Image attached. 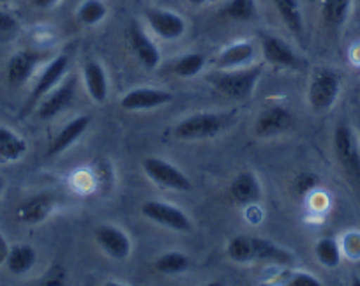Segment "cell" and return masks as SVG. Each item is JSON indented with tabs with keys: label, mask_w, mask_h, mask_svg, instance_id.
I'll return each mask as SVG.
<instances>
[{
	"label": "cell",
	"mask_w": 360,
	"mask_h": 286,
	"mask_svg": "<svg viewBox=\"0 0 360 286\" xmlns=\"http://www.w3.org/2000/svg\"><path fill=\"white\" fill-rule=\"evenodd\" d=\"M334 154L346 184L360 200V145L348 124H339L335 127Z\"/></svg>",
	"instance_id": "6da1fadb"
},
{
	"label": "cell",
	"mask_w": 360,
	"mask_h": 286,
	"mask_svg": "<svg viewBox=\"0 0 360 286\" xmlns=\"http://www.w3.org/2000/svg\"><path fill=\"white\" fill-rule=\"evenodd\" d=\"M262 65L228 69V71L210 77V84L219 94L240 101V99H248L252 94L256 84L262 78Z\"/></svg>",
	"instance_id": "7a4b0ae2"
},
{
	"label": "cell",
	"mask_w": 360,
	"mask_h": 286,
	"mask_svg": "<svg viewBox=\"0 0 360 286\" xmlns=\"http://www.w3.org/2000/svg\"><path fill=\"white\" fill-rule=\"evenodd\" d=\"M341 92V78L332 69H318L307 91V99L314 112L325 113L335 105Z\"/></svg>",
	"instance_id": "3957f363"
},
{
	"label": "cell",
	"mask_w": 360,
	"mask_h": 286,
	"mask_svg": "<svg viewBox=\"0 0 360 286\" xmlns=\"http://www.w3.org/2000/svg\"><path fill=\"white\" fill-rule=\"evenodd\" d=\"M224 127V117L217 113H195V115L186 117L175 126V134L179 140L193 141V140H207L219 134Z\"/></svg>",
	"instance_id": "277c9868"
},
{
	"label": "cell",
	"mask_w": 360,
	"mask_h": 286,
	"mask_svg": "<svg viewBox=\"0 0 360 286\" xmlns=\"http://www.w3.org/2000/svg\"><path fill=\"white\" fill-rule=\"evenodd\" d=\"M143 171L152 182L166 189H173V191H189L193 188L191 181L188 175L182 170L175 167V164L168 163L159 157H147L143 160Z\"/></svg>",
	"instance_id": "5b68a950"
},
{
	"label": "cell",
	"mask_w": 360,
	"mask_h": 286,
	"mask_svg": "<svg viewBox=\"0 0 360 286\" xmlns=\"http://www.w3.org/2000/svg\"><path fill=\"white\" fill-rule=\"evenodd\" d=\"M141 214L150 221L166 226L169 230H176V232H189L191 230V221H189L184 210L172 205V203L145 202L141 205Z\"/></svg>",
	"instance_id": "8992f818"
},
{
	"label": "cell",
	"mask_w": 360,
	"mask_h": 286,
	"mask_svg": "<svg viewBox=\"0 0 360 286\" xmlns=\"http://www.w3.org/2000/svg\"><path fill=\"white\" fill-rule=\"evenodd\" d=\"M46 58V53L36 50H20L9 58L6 67V78L11 87L18 89L25 85L34 74L37 65Z\"/></svg>",
	"instance_id": "52a82bcc"
},
{
	"label": "cell",
	"mask_w": 360,
	"mask_h": 286,
	"mask_svg": "<svg viewBox=\"0 0 360 286\" xmlns=\"http://www.w3.org/2000/svg\"><path fill=\"white\" fill-rule=\"evenodd\" d=\"M57 207V195L55 193H37L29 196L16 207V219L22 225H39L50 216Z\"/></svg>",
	"instance_id": "ba28073f"
},
{
	"label": "cell",
	"mask_w": 360,
	"mask_h": 286,
	"mask_svg": "<svg viewBox=\"0 0 360 286\" xmlns=\"http://www.w3.org/2000/svg\"><path fill=\"white\" fill-rule=\"evenodd\" d=\"M293 124H295V119H293V113L290 112V108L281 105H272L266 106L259 113L255 124V133L259 138H272L292 129Z\"/></svg>",
	"instance_id": "9c48e42d"
},
{
	"label": "cell",
	"mask_w": 360,
	"mask_h": 286,
	"mask_svg": "<svg viewBox=\"0 0 360 286\" xmlns=\"http://www.w3.org/2000/svg\"><path fill=\"white\" fill-rule=\"evenodd\" d=\"M68 67H69V57L65 53H60L58 57H55L50 64L44 67V71L41 73L39 80L37 84L34 85L32 92H30V99H29V105L27 108H32L36 106L41 99L44 98L46 94H50L55 87L62 82V78L65 77L68 73Z\"/></svg>",
	"instance_id": "30bf717a"
},
{
	"label": "cell",
	"mask_w": 360,
	"mask_h": 286,
	"mask_svg": "<svg viewBox=\"0 0 360 286\" xmlns=\"http://www.w3.org/2000/svg\"><path fill=\"white\" fill-rule=\"evenodd\" d=\"M76 94V78L69 77L68 80L58 84L50 94L44 96L41 99V105L37 108V117L41 120H50L57 117L58 113L64 112L69 105L72 103Z\"/></svg>",
	"instance_id": "8fae6325"
},
{
	"label": "cell",
	"mask_w": 360,
	"mask_h": 286,
	"mask_svg": "<svg viewBox=\"0 0 360 286\" xmlns=\"http://www.w3.org/2000/svg\"><path fill=\"white\" fill-rule=\"evenodd\" d=\"M94 237L98 246L110 258H115V260H126V258H129L133 246H131V240L127 237V233L122 232L120 228H117L113 225H101L96 228Z\"/></svg>",
	"instance_id": "7c38bea8"
},
{
	"label": "cell",
	"mask_w": 360,
	"mask_h": 286,
	"mask_svg": "<svg viewBox=\"0 0 360 286\" xmlns=\"http://www.w3.org/2000/svg\"><path fill=\"white\" fill-rule=\"evenodd\" d=\"M145 18H147L152 30L165 41H175L184 36L186 32V20L173 11L148 9L145 13Z\"/></svg>",
	"instance_id": "4fadbf2b"
},
{
	"label": "cell",
	"mask_w": 360,
	"mask_h": 286,
	"mask_svg": "<svg viewBox=\"0 0 360 286\" xmlns=\"http://www.w3.org/2000/svg\"><path fill=\"white\" fill-rule=\"evenodd\" d=\"M173 101V94L159 89H134L129 91L120 101V106L127 112H140V110H154Z\"/></svg>",
	"instance_id": "5bb4252c"
},
{
	"label": "cell",
	"mask_w": 360,
	"mask_h": 286,
	"mask_svg": "<svg viewBox=\"0 0 360 286\" xmlns=\"http://www.w3.org/2000/svg\"><path fill=\"white\" fill-rule=\"evenodd\" d=\"M259 43H262L263 57L269 64L278 65V67H297L299 64V57L295 55V51L278 36L262 32Z\"/></svg>",
	"instance_id": "9a60e30c"
},
{
	"label": "cell",
	"mask_w": 360,
	"mask_h": 286,
	"mask_svg": "<svg viewBox=\"0 0 360 286\" xmlns=\"http://www.w3.org/2000/svg\"><path fill=\"white\" fill-rule=\"evenodd\" d=\"M230 196L237 205L252 207L262 200V184L252 171H242L231 181Z\"/></svg>",
	"instance_id": "2e32d148"
},
{
	"label": "cell",
	"mask_w": 360,
	"mask_h": 286,
	"mask_svg": "<svg viewBox=\"0 0 360 286\" xmlns=\"http://www.w3.org/2000/svg\"><path fill=\"white\" fill-rule=\"evenodd\" d=\"M90 126V117L89 115H82L72 119L68 126H64L60 129V133L53 138V141L48 147V156L53 157L62 154L64 150H68L72 143H76L79 136L89 129Z\"/></svg>",
	"instance_id": "e0dca14e"
},
{
	"label": "cell",
	"mask_w": 360,
	"mask_h": 286,
	"mask_svg": "<svg viewBox=\"0 0 360 286\" xmlns=\"http://www.w3.org/2000/svg\"><path fill=\"white\" fill-rule=\"evenodd\" d=\"M83 82L92 101L103 105L108 98V78L99 62L89 60L83 65Z\"/></svg>",
	"instance_id": "ac0fdd59"
},
{
	"label": "cell",
	"mask_w": 360,
	"mask_h": 286,
	"mask_svg": "<svg viewBox=\"0 0 360 286\" xmlns=\"http://www.w3.org/2000/svg\"><path fill=\"white\" fill-rule=\"evenodd\" d=\"M131 46H133L134 55L140 60V64L145 69H155L161 62V55H159L158 46L150 41V37L143 32L138 25L131 27L129 32Z\"/></svg>",
	"instance_id": "d6986e66"
},
{
	"label": "cell",
	"mask_w": 360,
	"mask_h": 286,
	"mask_svg": "<svg viewBox=\"0 0 360 286\" xmlns=\"http://www.w3.org/2000/svg\"><path fill=\"white\" fill-rule=\"evenodd\" d=\"M27 152L25 138L11 131L9 127L0 126V163H15L22 160Z\"/></svg>",
	"instance_id": "ffe728a7"
},
{
	"label": "cell",
	"mask_w": 360,
	"mask_h": 286,
	"mask_svg": "<svg viewBox=\"0 0 360 286\" xmlns=\"http://www.w3.org/2000/svg\"><path fill=\"white\" fill-rule=\"evenodd\" d=\"M255 55L256 50L251 43H235L221 51L219 58H217V65L221 69L245 67V65L255 60Z\"/></svg>",
	"instance_id": "44dd1931"
},
{
	"label": "cell",
	"mask_w": 360,
	"mask_h": 286,
	"mask_svg": "<svg viewBox=\"0 0 360 286\" xmlns=\"http://www.w3.org/2000/svg\"><path fill=\"white\" fill-rule=\"evenodd\" d=\"M36 249L27 246V244H18V246L9 247L8 256H6V267H8V271L11 272V274L22 275L27 274V272L36 265Z\"/></svg>",
	"instance_id": "7402d4cb"
},
{
	"label": "cell",
	"mask_w": 360,
	"mask_h": 286,
	"mask_svg": "<svg viewBox=\"0 0 360 286\" xmlns=\"http://www.w3.org/2000/svg\"><path fill=\"white\" fill-rule=\"evenodd\" d=\"M272 4L285 22V25L290 29V32L295 34L297 37H302L304 18L299 0H272Z\"/></svg>",
	"instance_id": "603a6c76"
},
{
	"label": "cell",
	"mask_w": 360,
	"mask_h": 286,
	"mask_svg": "<svg viewBox=\"0 0 360 286\" xmlns=\"http://www.w3.org/2000/svg\"><path fill=\"white\" fill-rule=\"evenodd\" d=\"M252 249H255V260L274 261V264H279V265L293 264V254L290 253V251L276 246L274 242H270V240L266 239L252 237Z\"/></svg>",
	"instance_id": "cb8c5ba5"
},
{
	"label": "cell",
	"mask_w": 360,
	"mask_h": 286,
	"mask_svg": "<svg viewBox=\"0 0 360 286\" xmlns=\"http://www.w3.org/2000/svg\"><path fill=\"white\" fill-rule=\"evenodd\" d=\"M352 0H323L321 2V16L323 22L332 29H338L348 20Z\"/></svg>",
	"instance_id": "d4e9b609"
},
{
	"label": "cell",
	"mask_w": 360,
	"mask_h": 286,
	"mask_svg": "<svg viewBox=\"0 0 360 286\" xmlns=\"http://www.w3.org/2000/svg\"><path fill=\"white\" fill-rule=\"evenodd\" d=\"M189 265H191V261H189V258L186 256L184 253H180V251H169V253L161 254V256L155 260L154 267L155 271L161 272V274L175 275L188 271Z\"/></svg>",
	"instance_id": "484cf974"
},
{
	"label": "cell",
	"mask_w": 360,
	"mask_h": 286,
	"mask_svg": "<svg viewBox=\"0 0 360 286\" xmlns=\"http://www.w3.org/2000/svg\"><path fill=\"white\" fill-rule=\"evenodd\" d=\"M314 256L323 267L335 268L342 258L341 244L335 242L334 239H320L314 246Z\"/></svg>",
	"instance_id": "4316f807"
},
{
	"label": "cell",
	"mask_w": 360,
	"mask_h": 286,
	"mask_svg": "<svg viewBox=\"0 0 360 286\" xmlns=\"http://www.w3.org/2000/svg\"><path fill=\"white\" fill-rule=\"evenodd\" d=\"M106 13H108V9H106L103 0H85L78 8L76 15H78V20L83 25L92 27L101 23L106 18Z\"/></svg>",
	"instance_id": "83f0119b"
},
{
	"label": "cell",
	"mask_w": 360,
	"mask_h": 286,
	"mask_svg": "<svg viewBox=\"0 0 360 286\" xmlns=\"http://www.w3.org/2000/svg\"><path fill=\"white\" fill-rule=\"evenodd\" d=\"M228 256L238 264H248L255 260V249H252V237L238 235L228 242Z\"/></svg>",
	"instance_id": "f1b7e54d"
},
{
	"label": "cell",
	"mask_w": 360,
	"mask_h": 286,
	"mask_svg": "<svg viewBox=\"0 0 360 286\" xmlns=\"http://www.w3.org/2000/svg\"><path fill=\"white\" fill-rule=\"evenodd\" d=\"M203 65H205V57L202 53H188L175 62L173 73L180 78H193L202 71Z\"/></svg>",
	"instance_id": "f546056e"
},
{
	"label": "cell",
	"mask_w": 360,
	"mask_h": 286,
	"mask_svg": "<svg viewBox=\"0 0 360 286\" xmlns=\"http://www.w3.org/2000/svg\"><path fill=\"white\" fill-rule=\"evenodd\" d=\"M224 16L233 22H248L255 18L256 4L255 0H230L223 9Z\"/></svg>",
	"instance_id": "4dcf8cb0"
},
{
	"label": "cell",
	"mask_w": 360,
	"mask_h": 286,
	"mask_svg": "<svg viewBox=\"0 0 360 286\" xmlns=\"http://www.w3.org/2000/svg\"><path fill=\"white\" fill-rule=\"evenodd\" d=\"M318 184H320L318 175L311 174V171H304V174L297 175V177L293 178V191L299 196H306L309 195V193H313L314 189L318 188Z\"/></svg>",
	"instance_id": "1f68e13d"
},
{
	"label": "cell",
	"mask_w": 360,
	"mask_h": 286,
	"mask_svg": "<svg viewBox=\"0 0 360 286\" xmlns=\"http://www.w3.org/2000/svg\"><path fill=\"white\" fill-rule=\"evenodd\" d=\"M342 254H346L352 260H360V232L346 233L341 242Z\"/></svg>",
	"instance_id": "d6a6232c"
},
{
	"label": "cell",
	"mask_w": 360,
	"mask_h": 286,
	"mask_svg": "<svg viewBox=\"0 0 360 286\" xmlns=\"http://www.w3.org/2000/svg\"><path fill=\"white\" fill-rule=\"evenodd\" d=\"M18 32V22L8 11L0 9V37H13Z\"/></svg>",
	"instance_id": "836d02e7"
},
{
	"label": "cell",
	"mask_w": 360,
	"mask_h": 286,
	"mask_svg": "<svg viewBox=\"0 0 360 286\" xmlns=\"http://www.w3.org/2000/svg\"><path fill=\"white\" fill-rule=\"evenodd\" d=\"M290 286H320L321 282L314 278L313 274H307V272H295L292 278L288 279Z\"/></svg>",
	"instance_id": "e575fe53"
},
{
	"label": "cell",
	"mask_w": 360,
	"mask_h": 286,
	"mask_svg": "<svg viewBox=\"0 0 360 286\" xmlns=\"http://www.w3.org/2000/svg\"><path fill=\"white\" fill-rule=\"evenodd\" d=\"M8 251H9L8 242H6L4 235L0 233V265L6 264V256H8Z\"/></svg>",
	"instance_id": "d590c367"
},
{
	"label": "cell",
	"mask_w": 360,
	"mask_h": 286,
	"mask_svg": "<svg viewBox=\"0 0 360 286\" xmlns=\"http://www.w3.org/2000/svg\"><path fill=\"white\" fill-rule=\"evenodd\" d=\"M58 0H32V4L36 6L37 9H50L57 4Z\"/></svg>",
	"instance_id": "8d00e7d4"
},
{
	"label": "cell",
	"mask_w": 360,
	"mask_h": 286,
	"mask_svg": "<svg viewBox=\"0 0 360 286\" xmlns=\"http://www.w3.org/2000/svg\"><path fill=\"white\" fill-rule=\"evenodd\" d=\"M189 2H191L193 6H202V4H205L207 0H189Z\"/></svg>",
	"instance_id": "74e56055"
},
{
	"label": "cell",
	"mask_w": 360,
	"mask_h": 286,
	"mask_svg": "<svg viewBox=\"0 0 360 286\" xmlns=\"http://www.w3.org/2000/svg\"><path fill=\"white\" fill-rule=\"evenodd\" d=\"M4 188H6V181H4V177H0V195H2Z\"/></svg>",
	"instance_id": "f35d334b"
},
{
	"label": "cell",
	"mask_w": 360,
	"mask_h": 286,
	"mask_svg": "<svg viewBox=\"0 0 360 286\" xmlns=\"http://www.w3.org/2000/svg\"><path fill=\"white\" fill-rule=\"evenodd\" d=\"M359 131H360V115H359Z\"/></svg>",
	"instance_id": "ab89813d"
},
{
	"label": "cell",
	"mask_w": 360,
	"mask_h": 286,
	"mask_svg": "<svg viewBox=\"0 0 360 286\" xmlns=\"http://www.w3.org/2000/svg\"><path fill=\"white\" fill-rule=\"evenodd\" d=\"M2 2H8V0H0V4H2Z\"/></svg>",
	"instance_id": "60d3db41"
}]
</instances>
